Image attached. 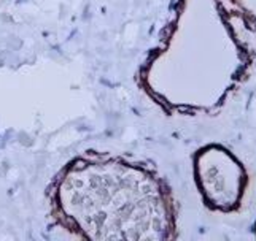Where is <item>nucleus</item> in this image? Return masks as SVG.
<instances>
[{
  "instance_id": "f257e3e1",
  "label": "nucleus",
  "mask_w": 256,
  "mask_h": 241,
  "mask_svg": "<svg viewBox=\"0 0 256 241\" xmlns=\"http://www.w3.org/2000/svg\"><path fill=\"white\" fill-rule=\"evenodd\" d=\"M62 226L92 241H161L175 237L164 183L145 167L91 154L70 162L52 186Z\"/></svg>"
},
{
  "instance_id": "f03ea898",
  "label": "nucleus",
  "mask_w": 256,
  "mask_h": 241,
  "mask_svg": "<svg viewBox=\"0 0 256 241\" xmlns=\"http://www.w3.org/2000/svg\"><path fill=\"white\" fill-rule=\"evenodd\" d=\"M194 181L210 210L231 213L242 203L246 172L229 149L207 145L194 154Z\"/></svg>"
}]
</instances>
